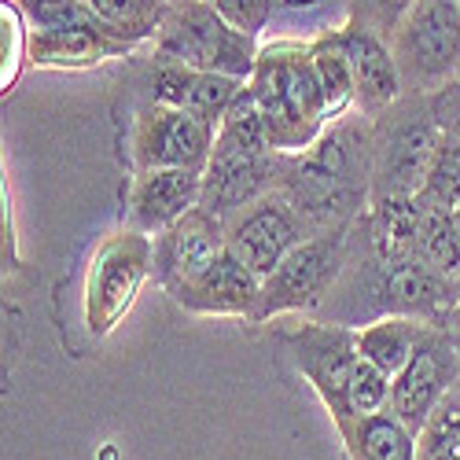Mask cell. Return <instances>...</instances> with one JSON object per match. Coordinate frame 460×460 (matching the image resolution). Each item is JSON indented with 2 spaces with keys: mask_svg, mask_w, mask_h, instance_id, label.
Returning a JSON list of instances; mask_svg holds the SVG:
<instances>
[{
  "mask_svg": "<svg viewBox=\"0 0 460 460\" xmlns=\"http://www.w3.org/2000/svg\"><path fill=\"white\" fill-rule=\"evenodd\" d=\"M420 460H460V405H438L420 431Z\"/></svg>",
  "mask_w": 460,
  "mask_h": 460,
  "instance_id": "30",
  "label": "cell"
},
{
  "mask_svg": "<svg viewBox=\"0 0 460 460\" xmlns=\"http://www.w3.org/2000/svg\"><path fill=\"white\" fill-rule=\"evenodd\" d=\"M166 4L170 0H89V8L100 15V22L129 45H140L159 33Z\"/></svg>",
  "mask_w": 460,
  "mask_h": 460,
  "instance_id": "24",
  "label": "cell"
},
{
  "mask_svg": "<svg viewBox=\"0 0 460 460\" xmlns=\"http://www.w3.org/2000/svg\"><path fill=\"white\" fill-rule=\"evenodd\" d=\"M342 52L350 59L354 70V89H358V107L365 114H379L383 107H391L402 93V70L391 52V45H383L376 33L368 30H335Z\"/></svg>",
  "mask_w": 460,
  "mask_h": 460,
  "instance_id": "19",
  "label": "cell"
},
{
  "mask_svg": "<svg viewBox=\"0 0 460 460\" xmlns=\"http://www.w3.org/2000/svg\"><path fill=\"white\" fill-rule=\"evenodd\" d=\"M339 435L350 460H420V435L391 409L339 420Z\"/></svg>",
  "mask_w": 460,
  "mask_h": 460,
  "instance_id": "20",
  "label": "cell"
},
{
  "mask_svg": "<svg viewBox=\"0 0 460 460\" xmlns=\"http://www.w3.org/2000/svg\"><path fill=\"white\" fill-rule=\"evenodd\" d=\"M151 41H155L159 63H184L240 82L254 74L261 52L254 37L228 26L210 0H170Z\"/></svg>",
  "mask_w": 460,
  "mask_h": 460,
  "instance_id": "4",
  "label": "cell"
},
{
  "mask_svg": "<svg viewBox=\"0 0 460 460\" xmlns=\"http://www.w3.org/2000/svg\"><path fill=\"white\" fill-rule=\"evenodd\" d=\"M438 144V126L428 119H409L376 144L372 196H420Z\"/></svg>",
  "mask_w": 460,
  "mask_h": 460,
  "instance_id": "14",
  "label": "cell"
},
{
  "mask_svg": "<svg viewBox=\"0 0 460 460\" xmlns=\"http://www.w3.org/2000/svg\"><path fill=\"white\" fill-rule=\"evenodd\" d=\"M137 45L114 37L107 26L30 30V66L37 70H89L107 59H122Z\"/></svg>",
  "mask_w": 460,
  "mask_h": 460,
  "instance_id": "18",
  "label": "cell"
},
{
  "mask_svg": "<svg viewBox=\"0 0 460 460\" xmlns=\"http://www.w3.org/2000/svg\"><path fill=\"white\" fill-rule=\"evenodd\" d=\"M203 199V170H140L129 184V228L159 236Z\"/></svg>",
  "mask_w": 460,
  "mask_h": 460,
  "instance_id": "16",
  "label": "cell"
},
{
  "mask_svg": "<svg viewBox=\"0 0 460 460\" xmlns=\"http://www.w3.org/2000/svg\"><path fill=\"white\" fill-rule=\"evenodd\" d=\"M247 82L228 78V74H214V70H196L184 63H159L155 70V103L188 111L196 119L217 126L225 119V111L236 103V96L243 93Z\"/></svg>",
  "mask_w": 460,
  "mask_h": 460,
  "instance_id": "17",
  "label": "cell"
},
{
  "mask_svg": "<svg viewBox=\"0 0 460 460\" xmlns=\"http://www.w3.org/2000/svg\"><path fill=\"white\" fill-rule=\"evenodd\" d=\"M456 335L442 324H428L420 335L412 358L391 379V412L409 424L416 435L428 428V420L442 405V394L456 376Z\"/></svg>",
  "mask_w": 460,
  "mask_h": 460,
  "instance_id": "10",
  "label": "cell"
},
{
  "mask_svg": "<svg viewBox=\"0 0 460 460\" xmlns=\"http://www.w3.org/2000/svg\"><path fill=\"white\" fill-rule=\"evenodd\" d=\"M372 166L376 147L368 133L339 119L321 133L310 151L280 155L277 188L298 210L310 236L332 233V228H347V221L372 196Z\"/></svg>",
  "mask_w": 460,
  "mask_h": 460,
  "instance_id": "1",
  "label": "cell"
},
{
  "mask_svg": "<svg viewBox=\"0 0 460 460\" xmlns=\"http://www.w3.org/2000/svg\"><path fill=\"white\" fill-rule=\"evenodd\" d=\"M0 59H4V66H0V89L8 96L22 78V66H30V22L12 0L0 4Z\"/></svg>",
  "mask_w": 460,
  "mask_h": 460,
  "instance_id": "27",
  "label": "cell"
},
{
  "mask_svg": "<svg viewBox=\"0 0 460 460\" xmlns=\"http://www.w3.org/2000/svg\"><path fill=\"white\" fill-rule=\"evenodd\" d=\"M402 82H438L460 59V0H412L391 45Z\"/></svg>",
  "mask_w": 460,
  "mask_h": 460,
  "instance_id": "8",
  "label": "cell"
},
{
  "mask_svg": "<svg viewBox=\"0 0 460 460\" xmlns=\"http://www.w3.org/2000/svg\"><path fill=\"white\" fill-rule=\"evenodd\" d=\"M424 328H428L424 321H412V317H376L354 332V342L361 358H368L376 368H383L394 379L402 365L412 358Z\"/></svg>",
  "mask_w": 460,
  "mask_h": 460,
  "instance_id": "22",
  "label": "cell"
},
{
  "mask_svg": "<svg viewBox=\"0 0 460 460\" xmlns=\"http://www.w3.org/2000/svg\"><path fill=\"white\" fill-rule=\"evenodd\" d=\"M170 298L177 305H184L188 314H199V317H243V321H254L258 298H261V277H254L233 251H225L214 265H207L199 277H191L188 284H181Z\"/></svg>",
  "mask_w": 460,
  "mask_h": 460,
  "instance_id": "15",
  "label": "cell"
},
{
  "mask_svg": "<svg viewBox=\"0 0 460 460\" xmlns=\"http://www.w3.org/2000/svg\"><path fill=\"white\" fill-rule=\"evenodd\" d=\"M277 177H280V155L273 151L270 133H265L258 119V107L243 85L236 103L217 122L214 151L203 170L199 207H207L217 217H233L247 203L261 199L265 191H273Z\"/></svg>",
  "mask_w": 460,
  "mask_h": 460,
  "instance_id": "3",
  "label": "cell"
},
{
  "mask_svg": "<svg viewBox=\"0 0 460 460\" xmlns=\"http://www.w3.org/2000/svg\"><path fill=\"white\" fill-rule=\"evenodd\" d=\"M368 240L376 258L420 254V199L416 196H372L368 203Z\"/></svg>",
  "mask_w": 460,
  "mask_h": 460,
  "instance_id": "21",
  "label": "cell"
},
{
  "mask_svg": "<svg viewBox=\"0 0 460 460\" xmlns=\"http://www.w3.org/2000/svg\"><path fill=\"white\" fill-rule=\"evenodd\" d=\"M247 93L277 155H302L332 126L310 45L280 41L261 49Z\"/></svg>",
  "mask_w": 460,
  "mask_h": 460,
  "instance_id": "2",
  "label": "cell"
},
{
  "mask_svg": "<svg viewBox=\"0 0 460 460\" xmlns=\"http://www.w3.org/2000/svg\"><path fill=\"white\" fill-rule=\"evenodd\" d=\"M310 52H314V66H317V78L328 100V119L332 122L347 119V111L358 103V89H354V70L339 45V37L335 33L317 37V41H310Z\"/></svg>",
  "mask_w": 460,
  "mask_h": 460,
  "instance_id": "23",
  "label": "cell"
},
{
  "mask_svg": "<svg viewBox=\"0 0 460 460\" xmlns=\"http://www.w3.org/2000/svg\"><path fill=\"white\" fill-rule=\"evenodd\" d=\"M420 199L438 210H460V140L456 137L438 133L424 188H420Z\"/></svg>",
  "mask_w": 460,
  "mask_h": 460,
  "instance_id": "26",
  "label": "cell"
},
{
  "mask_svg": "<svg viewBox=\"0 0 460 460\" xmlns=\"http://www.w3.org/2000/svg\"><path fill=\"white\" fill-rule=\"evenodd\" d=\"M26 15L30 30H66V26H103L89 0H12Z\"/></svg>",
  "mask_w": 460,
  "mask_h": 460,
  "instance_id": "28",
  "label": "cell"
},
{
  "mask_svg": "<svg viewBox=\"0 0 460 460\" xmlns=\"http://www.w3.org/2000/svg\"><path fill=\"white\" fill-rule=\"evenodd\" d=\"M225 251V217L210 214L207 207H191L181 221H173L166 233L155 236V277L166 288V295H173L181 284L214 265Z\"/></svg>",
  "mask_w": 460,
  "mask_h": 460,
  "instance_id": "13",
  "label": "cell"
},
{
  "mask_svg": "<svg viewBox=\"0 0 460 460\" xmlns=\"http://www.w3.org/2000/svg\"><path fill=\"white\" fill-rule=\"evenodd\" d=\"M372 305L379 317H412L446 328L460 305V280L438 273L424 254L376 258Z\"/></svg>",
  "mask_w": 460,
  "mask_h": 460,
  "instance_id": "7",
  "label": "cell"
},
{
  "mask_svg": "<svg viewBox=\"0 0 460 460\" xmlns=\"http://www.w3.org/2000/svg\"><path fill=\"white\" fill-rule=\"evenodd\" d=\"M217 126L196 119L188 111L151 103L133 122V163L140 170H207Z\"/></svg>",
  "mask_w": 460,
  "mask_h": 460,
  "instance_id": "11",
  "label": "cell"
},
{
  "mask_svg": "<svg viewBox=\"0 0 460 460\" xmlns=\"http://www.w3.org/2000/svg\"><path fill=\"white\" fill-rule=\"evenodd\" d=\"M210 4L217 8V15L233 30H240V33H247L258 41V33L273 19L277 0H210Z\"/></svg>",
  "mask_w": 460,
  "mask_h": 460,
  "instance_id": "31",
  "label": "cell"
},
{
  "mask_svg": "<svg viewBox=\"0 0 460 460\" xmlns=\"http://www.w3.org/2000/svg\"><path fill=\"white\" fill-rule=\"evenodd\" d=\"M446 328H449V332L456 335V342H460V305H456V314L449 317V324H446Z\"/></svg>",
  "mask_w": 460,
  "mask_h": 460,
  "instance_id": "33",
  "label": "cell"
},
{
  "mask_svg": "<svg viewBox=\"0 0 460 460\" xmlns=\"http://www.w3.org/2000/svg\"><path fill=\"white\" fill-rule=\"evenodd\" d=\"M225 236H228V251H233L254 277L265 280L288 258V251H295L310 236V228H305L298 210L288 203L284 191L273 188V191H265L261 199L236 210L233 217H225Z\"/></svg>",
  "mask_w": 460,
  "mask_h": 460,
  "instance_id": "9",
  "label": "cell"
},
{
  "mask_svg": "<svg viewBox=\"0 0 460 460\" xmlns=\"http://www.w3.org/2000/svg\"><path fill=\"white\" fill-rule=\"evenodd\" d=\"M420 199V196H416ZM420 254H424L438 273L460 280V225H456V210H438L420 199Z\"/></svg>",
  "mask_w": 460,
  "mask_h": 460,
  "instance_id": "25",
  "label": "cell"
},
{
  "mask_svg": "<svg viewBox=\"0 0 460 460\" xmlns=\"http://www.w3.org/2000/svg\"><path fill=\"white\" fill-rule=\"evenodd\" d=\"M456 225H460V210H456Z\"/></svg>",
  "mask_w": 460,
  "mask_h": 460,
  "instance_id": "34",
  "label": "cell"
},
{
  "mask_svg": "<svg viewBox=\"0 0 460 460\" xmlns=\"http://www.w3.org/2000/svg\"><path fill=\"white\" fill-rule=\"evenodd\" d=\"M391 405V376L376 368L368 358L358 361L354 368V379H350V394H347V416L342 420H350V416H368V412H379V409H387ZM339 424V420H335Z\"/></svg>",
  "mask_w": 460,
  "mask_h": 460,
  "instance_id": "29",
  "label": "cell"
},
{
  "mask_svg": "<svg viewBox=\"0 0 460 460\" xmlns=\"http://www.w3.org/2000/svg\"><path fill=\"white\" fill-rule=\"evenodd\" d=\"M347 261V228L305 236L277 270L261 280V298L251 324H261L280 314H310L328 298V288Z\"/></svg>",
  "mask_w": 460,
  "mask_h": 460,
  "instance_id": "6",
  "label": "cell"
},
{
  "mask_svg": "<svg viewBox=\"0 0 460 460\" xmlns=\"http://www.w3.org/2000/svg\"><path fill=\"white\" fill-rule=\"evenodd\" d=\"M431 122L438 126V133H449L460 140V82H449L442 85L435 96H431Z\"/></svg>",
  "mask_w": 460,
  "mask_h": 460,
  "instance_id": "32",
  "label": "cell"
},
{
  "mask_svg": "<svg viewBox=\"0 0 460 460\" xmlns=\"http://www.w3.org/2000/svg\"><path fill=\"white\" fill-rule=\"evenodd\" d=\"M151 270H155V240L140 228H122L96 247L85 277V328L93 339L111 335L129 317Z\"/></svg>",
  "mask_w": 460,
  "mask_h": 460,
  "instance_id": "5",
  "label": "cell"
},
{
  "mask_svg": "<svg viewBox=\"0 0 460 460\" xmlns=\"http://www.w3.org/2000/svg\"><path fill=\"white\" fill-rule=\"evenodd\" d=\"M288 347H291L295 368L317 391L332 420L347 416L350 379L361 361L354 332L347 324H302L295 335H288Z\"/></svg>",
  "mask_w": 460,
  "mask_h": 460,
  "instance_id": "12",
  "label": "cell"
}]
</instances>
